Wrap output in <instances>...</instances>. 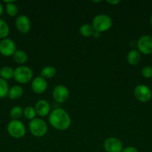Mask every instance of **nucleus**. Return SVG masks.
Listing matches in <instances>:
<instances>
[{"instance_id": "obj_1", "label": "nucleus", "mask_w": 152, "mask_h": 152, "mask_svg": "<svg viewBox=\"0 0 152 152\" xmlns=\"http://www.w3.org/2000/svg\"><path fill=\"white\" fill-rule=\"evenodd\" d=\"M49 122L51 126L57 130L65 131L71 125V118L65 110L58 108L50 113Z\"/></svg>"}, {"instance_id": "obj_2", "label": "nucleus", "mask_w": 152, "mask_h": 152, "mask_svg": "<svg viewBox=\"0 0 152 152\" xmlns=\"http://www.w3.org/2000/svg\"><path fill=\"white\" fill-rule=\"evenodd\" d=\"M113 25V20L111 17L106 14L97 15L92 19V25L95 31L98 33L105 32L108 31Z\"/></svg>"}, {"instance_id": "obj_3", "label": "nucleus", "mask_w": 152, "mask_h": 152, "mask_svg": "<svg viewBox=\"0 0 152 152\" xmlns=\"http://www.w3.org/2000/svg\"><path fill=\"white\" fill-rule=\"evenodd\" d=\"M7 130L10 137L15 139L22 138L26 133L25 125L19 120H12L7 125Z\"/></svg>"}, {"instance_id": "obj_4", "label": "nucleus", "mask_w": 152, "mask_h": 152, "mask_svg": "<svg viewBox=\"0 0 152 152\" xmlns=\"http://www.w3.org/2000/svg\"><path fill=\"white\" fill-rule=\"evenodd\" d=\"M29 131L33 136L36 137H41L47 133V124L42 119L34 118L30 121Z\"/></svg>"}, {"instance_id": "obj_5", "label": "nucleus", "mask_w": 152, "mask_h": 152, "mask_svg": "<svg viewBox=\"0 0 152 152\" xmlns=\"http://www.w3.org/2000/svg\"><path fill=\"white\" fill-rule=\"evenodd\" d=\"M33 77V71L29 67L19 66L14 70L13 78L17 83L26 84L31 80Z\"/></svg>"}, {"instance_id": "obj_6", "label": "nucleus", "mask_w": 152, "mask_h": 152, "mask_svg": "<svg viewBox=\"0 0 152 152\" xmlns=\"http://www.w3.org/2000/svg\"><path fill=\"white\" fill-rule=\"evenodd\" d=\"M137 48L140 53L150 55L152 53V36L144 35L137 41Z\"/></svg>"}, {"instance_id": "obj_7", "label": "nucleus", "mask_w": 152, "mask_h": 152, "mask_svg": "<svg viewBox=\"0 0 152 152\" xmlns=\"http://www.w3.org/2000/svg\"><path fill=\"white\" fill-rule=\"evenodd\" d=\"M16 50V43L11 39L5 38L0 42V53L4 56H13Z\"/></svg>"}, {"instance_id": "obj_8", "label": "nucleus", "mask_w": 152, "mask_h": 152, "mask_svg": "<svg viewBox=\"0 0 152 152\" xmlns=\"http://www.w3.org/2000/svg\"><path fill=\"white\" fill-rule=\"evenodd\" d=\"M134 94L136 99L141 102H147L151 99V91L145 85H138L134 88Z\"/></svg>"}, {"instance_id": "obj_9", "label": "nucleus", "mask_w": 152, "mask_h": 152, "mask_svg": "<svg viewBox=\"0 0 152 152\" xmlns=\"http://www.w3.org/2000/svg\"><path fill=\"white\" fill-rule=\"evenodd\" d=\"M52 96L56 102L63 103L65 102L69 96V91L66 86L59 85L54 88Z\"/></svg>"}, {"instance_id": "obj_10", "label": "nucleus", "mask_w": 152, "mask_h": 152, "mask_svg": "<svg viewBox=\"0 0 152 152\" xmlns=\"http://www.w3.org/2000/svg\"><path fill=\"white\" fill-rule=\"evenodd\" d=\"M104 148L107 152H122L123 145L118 138L109 137L104 142Z\"/></svg>"}, {"instance_id": "obj_11", "label": "nucleus", "mask_w": 152, "mask_h": 152, "mask_svg": "<svg viewBox=\"0 0 152 152\" xmlns=\"http://www.w3.org/2000/svg\"><path fill=\"white\" fill-rule=\"evenodd\" d=\"M15 25L18 31L21 34H27L31 29V22L28 16L25 15H21L18 16L15 22Z\"/></svg>"}, {"instance_id": "obj_12", "label": "nucleus", "mask_w": 152, "mask_h": 152, "mask_svg": "<svg viewBox=\"0 0 152 152\" xmlns=\"http://www.w3.org/2000/svg\"><path fill=\"white\" fill-rule=\"evenodd\" d=\"M48 83L46 79L42 77H37L31 83V89L36 94H42L47 89Z\"/></svg>"}, {"instance_id": "obj_13", "label": "nucleus", "mask_w": 152, "mask_h": 152, "mask_svg": "<svg viewBox=\"0 0 152 152\" xmlns=\"http://www.w3.org/2000/svg\"><path fill=\"white\" fill-rule=\"evenodd\" d=\"M35 111L37 114L40 117H46L50 113L51 107L49 102L46 99H40L36 102Z\"/></svg>"}, {"instance_id": "obj_14", "label": "nucleus", "mask_w": 152, "mask_h": 152, "mask_svg": "<svg viewBox=\"0 0 152 152\" xmlns=\"http://www.w3.org/2000/svg\"><path fill=\"white\" fill-rule=\"evenodd\" d=\"M141 60V53L137 50H131L127 55V61L131 65H137Z\"/></svg>"}, {"instance_id": "obj_15", "label": "nucleus", "mask_w": 152, "mask_h": 152, "mask_svg": "<svg viewBox=\"0 0 152 152\" xmlns=\"http://www.w3.org/2000/svg\"><path fill=\"white\" fill-rule=\"evenodd\" d=\"M23 94V89L19 86H14L9 89L8 96L10 99H18Z\"/></svg>"}, {"instance_id": "obj_16", "label": "nucleus", "mask_w": 152, "mask_h": 152, "mask_svg": "<svg viewBox=\"0 0 152 152\" xmlns=\"http://www.w3.org/2000/svg\"><path fill=\"white\" fill-rule=\"evenodd\" d=\"M12 56L14 62L18 64H24L28 60V55L22 50H16Z\"/></svg>"}, {"instance_id": "obj_17", "label": "nucleus", "mask_w": 152, "mask_h": 152, "mask_svg": "<svg viewBox=\"0 0 152 152\" xmlns=\"http://www.w3.org/2000/svg\"><path fill=\"white\" fill-rule=\"evenodd\" d=\"M94 32H95V30H94L92 25H89V24H84L79 28V33L80 35L84 37H91L93 35Z\"/></svg>"}, {"instance_id": "obj_18", "label": "nucleus", "mask_w": 152, "mask_h": 152, "mask_svg": "<svg viewBox=\"0 0 152 152\" xmlns=\"http://www.w3.org/2000/svg\"><path fill=\"white\" fill-rule=\"evenodd\" d=\"M14 70L8 66H4L0 69V78L4 80H8L13 78Z\"/></svg>"}, {"instance_id": "obj_19", "label": "nucleus", "mask_w": 152, "mask_h": 152, "mask_svg": "<svg viewBox=\"0 0 152 152\" xmlns=\"http://www.w3.org/2000/svg\"><path fill=\"white\" fill-rule=\"evenodd\" d=\"M56 72V68L55 67L49 65V66H46L43 68L42 69L40 74H41L42 77L46 80V79H51L55 77Z\"/></svg>"}, {"instance_id": "obj_20", "label": "nucleus", "mask_w": 152, "mask_h": 152, "mask_svg": "<svg viewBox=\"0 0 152 152\" xmlns=\"http://www.w3.org/2000/svg\"><path fill=\"white\" fill-rule=\"evenodd\" d=\"M9 86L7 81L0 78V99L7 97L9 92Z\"/></svg>"}, {"instance_id": "obj_21", "label": "nucleus", "mask_w": 152, "mask_h": 152, "mask_svg": "<svg viewBox=\"0 0 152 152\" xmlns=\"http://www.w3.org/2000/svg\"><path fill=\"white\" fill-rule=\"evenodd\" d=\"M10 29L5 21L0 19V39H5L8 36Z\"/></svg>"}, {"instance_id": "obj_22", "label": "nucleus", "mask_w": 152, "mask_h": 152, "mask_svg": "<svg viewBox=\"0 0 152 152\" xmlns=\"http://www.w3.org/2000/svg\"><path fill=\"white\" fill-rule=\"evenodd\" d=\"M22 114H23V110L19 105L13 106L10 111V117H11L12 120H18L22 117Z\"/></svg>"}, {"instance_id": "obj_23", "label": "nucleus", "mask_w": 152, "mask_h": 152, "mask_svg": "<svg viewBox=\"0 0 152 152\" xmlns=\"http://www.w3.org/2000/svg\"><path fill=\"white\" fill-rule=\"evenodd\" d=\"M23 114L25 117L28 120H32L33 119L35 118V116L37 114L35 111V108L32 106H27L25 109L23 110Z\"/></svg>"}, {"instance_id": "obj_24", "label": "nucleus", "mask_w": 152, "mask_h": 152, "mask_svg": "<svg viewBox=\"0 0 152 152\" xmlns=\"http://www.w3.org/2000/svg\"><path fill=\"white\" fill-rule=\"evenodd\" d=\"M5 10L10 16H15L18 13V7L14 3H9L6 4Z\"/></svg>"}, {"instance_id": "obj_25", "label": "nucleus", "mask_w": 152, "mask_h": 152, "mask_svg": "<svg viewBox=\"0 0 152 152\" xmlns=\"http://www.w3.org/2000/svg\"><path fill=\"white\" fill-rule=\"evenodd\" d=\"M142 75L145 78H151L152 77V66L151 65H146L142 70Z\"/></svg>"}, {"instance_id": "obj_26", "label": "nucleus", "mask_w": 152, "mask_h": 152, "mask_svg": "<svg viewBox=\"0 0 152 152\" xmlns=\"http://www.w3.org/2000/svg\"><path fill=\"white\" fill-rule=\"evenodd\" d=\"M122 152H139L137 148H136L134 146H128L126 148H123Z\"/></svg>"}, {"instance_id": "obj_27", "label": "nucleus", "mask_w": 152, "mask_h": 152, "mask_svg": "<svg viewBox=\"0 0 152 152\" xmlns=\"http://www.w3.org/2000/svg\"><path fill=\"white\" fill-rule=\"evenodd\" d=\"M120 0H116V1H110V0H107V2L109 3L110 4H118L119 3H120Z\"/></svg>"}, {"instance_id": "obj_28", "label": "nucleus", "mask_w": 152, "mask_h": 152, "mask_svg": "<svg viewBox=\"0 0 152 152\" xmlns=\"http://www.w3.org/2000/svg\"><path fill=\"white\" fill-rule=\"evenodd\" d=\"M3 11H4V8H3L2 4L0 3V16L3 14Z\"/></svg>"}, {"instance_id": "obj_29", "label": "nucleus", "mask_w": 152, "mask_h": 152, "mask_svg": "<svg viewBox=\"0 0 152 152\" xmlns=\"http://www.w3.org/2000/svg\"><path fill=\"white\" fill-rule=\"evenodd\" d=\"M4 2L9 4V3H13L14 2V0H4Z\"/></svg>"}, {"instance_id": "obj_30", "label": "nucleus", "mask_w": 152, "mask_h": 152, "mask_svg": "<svg viewBox=\"0 0 152 152\" xmlns=\"http://www.w3.org/2000/svg\"><path fill=\"white\" fill-rule=\"evenodd\" d=\"M150 23H151V27H152V15L151 16V18H150Z\"/></svg>"}, {"instance_id": "obj_31", "label": "nucleus", "mask_w": 152, "mask_h": 152, "mask_svg": "<svg viewBox=\"0 0 152 152\" xmlns=\"http://www.w3.org/2000/svg\"><path fill=\"white\" fill-rule=\"evenodd\" d=\"M151 98H152V92H151Z\"/></svg>"}]
</instances>
